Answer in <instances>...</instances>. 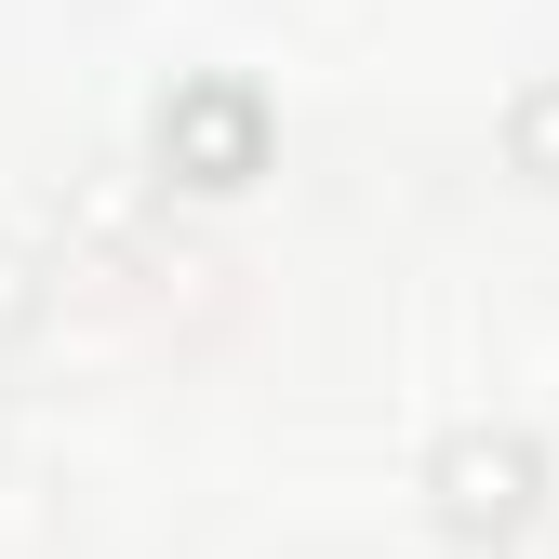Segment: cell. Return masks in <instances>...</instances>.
Instances as JSON below:
<instances>
[{"instance_id": "cell-3", "label": "cell", "mask_w": 559, "mask_h": 559, "mask_svg": "<svg viewBox=\"0 0 559 559\" xmlns=\"http://www.w3.org/2000/svg\"><path fill=\"white\" fill-rule=\"evenodd\" d=\"M507 174L559 187V67H546V81H520V94H507Z\"/></svg>"}, {"instance_id": "cell-2", "label": "cell", "mask_w": 559, "mask_h": 559, "mask_svg": "<svg viewBox=\"0 0 559 559\" xmlns=\"http://www.w3.org/2000/svg\"><path fill=\"white\" fill-rule=\"evenodd\" d=\"M427 507H440V533H466V546H507V533L546 507V440H533V427H453V440L427 453Z\"/></svg>"}, {"instance_id": "cell-1", "label": "cell", "mask_w": 559, "mask_h": 559, "mask_svg": "<svg viewBox=\"0 0 559 559\" xmlns=\"http://www.w3.org/2000/svg\"><path fill=\"white\" fill-rule=\"evenodd\" d=\"M147 160L174 174V187H200V200H227V187H253L266 174V94L253 81H174L160 94V120H147Z\"/></svg>"}, {"instance_id": "cell-4", "label": "cell", "mask_w": 559, "mask_h": 559, "mask_svg": "<svg viewBox=\"0 0 559 559\" xmlns=\"http://www.w3.org/2000/svg\"><path fill=\"white\" fill-rule=\"evenodd\" d=\"M27 307H40V294H27V253H0V333H14Z\"/></svg>"}]
</instances>
